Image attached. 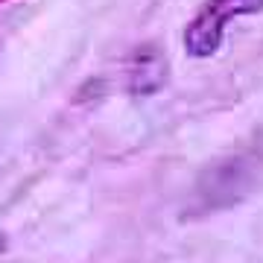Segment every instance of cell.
Listing matches in <instances>:
<instances>
[{"instance_id": "6da1fadb", "label": "cell", "mask_w": 263, "mask_h": 263, "mask_svg": "<svg viewBox=\"0 0 263 263\" xmlns=\"http://www.w3.org/2000/svg\"><path fill=\"white\" fill-rule=\"evenodd\" d=\"M263 12V0H208L184 29V50L193 59L214 56L234 18Z\"/></svg>"}, {"instance_id": "7a4b0ae2", "label": "cell", "mask_w": 263, "mask_h": 263, "mask_svg": "<svg viewBox=\"0 0 263 263\" xmlns=\"http://www.w3.org/2000/svg\"><path fill=\"white\" fill-rule=\"evenodd\" d=\"M126 76H129L132 94H155L161 85L167 82V59L152 44H146L132 56Z\"/></svg>"}, {"instance_id": "3957f363", "label": "cell", "mask_w": 263, "mask_h": 263, "mask_svg": "<svg viewBox=\"0 0 263 263\" xmlns=\"http://www.w3.org/2000/svg\"><path fill=\"white\" fill-rule=\"evenodd\" d=\"M3 249H6V240H3V237H0V252H3Z\"/></svg>"}, {"instance_id": "277c9868", "label": "cell", "mask_w": 263, "mask_h": 263, "mask_svg": "<svg viewBox=\"0 0 263 263\" xmlns=\"http://www.w3.org/2000/svg\"><path fill=\"white\" fill-rule=\"evenodd\" d=\"M0 3H3V0H0Z\"/></svg>"}]
</instances>
